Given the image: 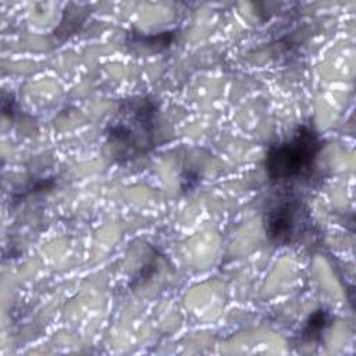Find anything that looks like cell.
Wrapping results in <instances>:
<instances>
[{
    "label": "cell",
    "instance_id": "6da1fadb",
    "mask_svg": "<svg viewBox=\"0 0 356 356\" xmlns=\"http://www.w3.org/2000/svg\"><path fill=\"white\" fill-rule=\"evenodd\" d=\"M156 103L146 96L124 99L106 127V145L114 160L125 163L154 146Z\"/></svg>",
    "mask_w": 356,
    "mask_h": 356
},
{
    "label": "cell",
    "instance_id": "7a4b0ae2",
    "mask_svg": "<svg viewBox=\"0 0 356 356\" xmlns=\"http://www.w3.org/2000/svg\"><path fill=\"white\" fill-rule=\"evenodd\" d=\"M323 142L310 125H300L266 154V172L273 184L288 185L310 174Z\"/></svg>",
    "mask_w": 356,
    "mask_h": 356
},
{
    "label": "cell",
    "instance_id": "3957f363",
    "mask_svg": "<svg viewBox=\"0 0 356 356\" xmlns=\"http://www.w3.org/2000/svg\"><path fill=\"white\" fill-rule=\"evenodd\" d=\"M264 225L266 235L273 245L288 246L306 235L312 227V218L305 203L286 191L268 206Z\"/></svg>",
    "mask_w": 356,
    "mask_h": 356
},
{
    "label": "cell",
    "instance_id": "277c9868",
    "mask_svg": "<svg viewBox=\"0 0 356 356\" xmlns=\"http://www.w3.org/2000/svg\"><path fill=\"white\" fill-rule=\"evenodd\" d=\"M330 320H331V316L327 310H324V309L316 310L306 321V324L302 330V338L305 341L316 339L330 325Z\"/></svg>",
    "mask_w": 356,
    "mask_h": 356
}]
</instances>
